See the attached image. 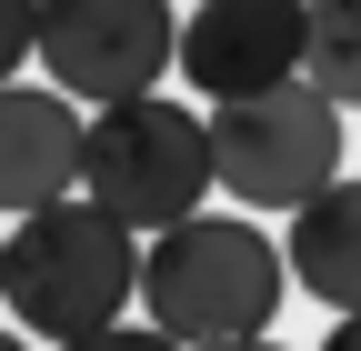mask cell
I'll list each match as a JSON object with an SVG mask.
<instances>
[{
	"instance_id": "obj_10",
	"label": "cell",
	"mask_w": 361,
	"mask_h": 351,
	"mask_svg": "<svg viewBox=\"0 0 361 351\" xmlns=\"http://www.w3.org/2000/svg\"><path fill=\"white\" fill-rule=\"evenodd\" d=\"M61 351H180L161 321H101V331H80V341H61Z\"/></svg>"
},
{
	"instance_id": "obj_3",
	"label": "cell",
	"mask_w": 361,
	"mask_h": 351,
	"mask_svg": "<svg viewBox=\"0 0 361 351\" xmlns=\"http://www.w3.org/2000/svg\"><path fill=\"white\" fill-rule=\"evenodd\" d=\"M211 181H221L211 171V111H180L171 91L101 101V121L80 130V191L101 211H121L130 231H161L180 211H201Z\"/></svg>"
},
{
	"instance_id": "obj_5",
	"label": "cell",
	"mask_w": 361,
	"mask_h": 351,
	"mask_svg": "<svg viewBox=\"0 0 361 351\" xmlns=\"http://www.w3.org/2000/svg\"><path fill=\"white\" fill-rule=\"evenodd\" d=\"M171 51H180L171 0H40V30H30V61L90 111L130 101V91H161Z\"/></svg>"
},
{
	"instance_id": "obj_4",
	"label": "cell",
	"mask_w": 361,
	"mask_h": 351,
	"mask_svg": "<svg viewBox=\"0 0 361 351\" xmlns=\"http://www.w3.org/2000/svg\"><path fill=\"white\" fill-rule=\"evenodd\" d=\"M211 171L251 211H291L322 181H341V101L311 80H261V91L211 101Z\"/></svg>"
},
{
	"instance_id": "obj_8",
	"label": "cell",
	"mask_w": 361,
	"mask_h": 351,
	"mask_svg": "<svg viewBox=\"0 0 361 351\" xmlns=\"http://www.w3.org/2000/svg\"><path fill=\"white\" fill-rule=\"evenodd\" d=\"M281 261H291V281H301L311 301L361 312V181H322L311 201H291Z\"/></svg>"
},
{
	"instance_id": "obj_7",
	"label": "cell",
	"mask_w": 361,
	"mask_h": 351,
	"mask_svg": "<svg viewBox=\"0 0 361 351\" xmlns=\"http://www.w3.org/2000/svg\"><path fill=\"white\" fill-rule=\"evenodd\" d=\"M80 191V111L71 91H20V80H0V211H40Z\"/></svg>"
},
{
	"instance_id": "obj_6",
	"label": "cell",
	"mask_w": 361,
	"mask_h": 351,
	"mask_svg": "<svg viewBox=\"0 0 361 351\" xmlns=\"http://www.w3.org/2000/svg\"><path fill=\"white\" fill-rule=\"evenodd\" d=\"M301 11H311V0H191L171 70L191 80L201 101L291 80V70H301Z\"/></svg>"
},
{
	"instance_id": "obj_1",
	"label": "cell",
	"mask_w": 361,
	"mask_h": 351,
	"mask_svg": "<svg viewBox=\"0 0 361 351\" xmlns=\"http://www.w3.org/2000/svg\"><path fill=\"white\" fill-rule=\"evenodd\" d=\"M130 301H141V241L90 191L20 211V231L0 241V312L40 341H80V331L121 321Z\"/></svg>"
},
{
	"instance_id": "obj_12",
	"label": "cell",
	"mask_w": 361,
	"mask_h": 351,
	"mask_svg": "<svg viewBox=\"0 0 361 351\" xmlns=\"http://www.w3.org/2000/svg\"><path fill=\"white\" fill-rule=\"evenodd\" d=\"M322 351H361V312H341V321H331V341H322Z\"/></svg>"
},
{
	"instance_id": "obj_9",
	"label": "cell",
	"mask_w": 361,
	"mask_h": 351,
	"mask_svg": "<svg viewBox=\"0 0 361 351\" xmlns=\"http://www.w3.org/2000/svg\"><path fill=\"white\" fill-rule=\"evenodd\" d=\"M301 80L361 111V0H311L301 11Z\"/></svg>"
},
{
	"instance_id": "obj_14",
	"label": "cell",
	"mask_w": 361,
	"mask_h": 351,
	"mask_svg": "<svg viewBox=\"0 0 361 351\" xmlns=\"http://www.w3.org/2000/svg\"><path fill=\"white\" fill-rule=\"evenodd\" d=\"M0 351H30V331H0Z\"/></svg>"
},
{
	"instance_id": "obj_2",
	"label": "cell",
	"mask_w": 361,
	"mask_h": 351,
	"mask_svg": "<svg viewBox=\"0 0 361 351\" xmlns=\"http://www.w3.org/2000/svg\"><path fill=\"white\" fill-rule=\"evenodd\" d=\"M281 281H291L281 241L261 221H241V211H180V221H161V241L141 251V312L180 351H221L241 331H271Z\"/></svg>"
},
{
	"instance_id": "obj_11",
	"label": "cell",
	"mask_w": 361,
	"mask_h": 351,
	"mask_svg": "<svg viewBox=\"0 0 361 351\" xmlns=\"http://www.w3.org/2000/svg\"><path fill=\"white\" fill-rule=\"evenodd\" d=\"M30 30H40V0H0V80L30 61Z\"/></svg>"
},
{
	"instance_id": "obj_15",
	"label": "cell",
	"mask_w": 361,
	"mask_h": 351,
	"mask_svg": "<svg viewBox=\"0 0 361 351\" xmlns=\"http://www.w3.org/2000/svg\"><path fill=\"white\" fill-rule=\"evenodd\" d=\"M0 241H11V231H0Z\"/></svg>"
},
{
	"instance_id": "obj_13",
	"label": "cell",
	"mask_w": 361,
	"mask_h": 351,
	"mask_svg": "<svg viewBox=\"0 0 361 351\" xmlns=\"http://www.w3.org/2000/svg\"><path fill=\"white\" fill-rule=\"evenodd\" d=\"M221 351H281V341H271V331H241V341H221Z\"/></svg>"
}]
</instances>
